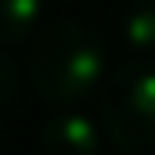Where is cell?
<instances>
[{
  "label": "cell",
  "instance_id": "6da1fadb",
  "mask_svg": "<svg viewBox=\"0 0 155 155\" xmlns=\"http://www.w3.org/2000/svg\"><path fill=\"white\" fill-rule=\"evenodd\" d=\"M105 79V47L79 22H54L29 43V83L47 105H76Z\"/></svg>",
  "mask_w": 155,
  "mask_h": 155
},
{
  "label": "cell",
  "instance_id": "7a4b0ae2",
  "mask_svg": "<svg viewBox=\"0 0 155 155\" xmlns=\"http://www.w3.org/2000/svg\"><path fill=\"white\" fill-rule=\"evenodd\" d=\"M97 123L119 148L155 141V69L141 61L119 65L97 97Z\"/></svg>",
  "mask_w": 155,
  "mask_h": 155
},
{
  "label": "cell",
  "instance_id": "3957f363",
  "mask_svg": "<svg viewBox=\"0 0 155 155\" xmlns=\"http://www.w3.org/2000/svg\"><path fill=\"white\" fill-rule=\"evenodd\" d=\"M40 155H101V130L79 112H58L40 130Z\"/></svg>",
  "mask_w": 155,
  "mask_h": 155
},
{
  "label": "cell",
  "instance_id": "277c9868",
  "mask_svg": "<svg viewBox=\"0 0 155 155\" xmlns=\"http://www.w3.org/2000/svg\"><path fill=\"white\" fill-rule=\"evenodd\" d=\"M119 33L126 47L152 51L155 47V0H130L119 15Z\"/></svg>",
  "mask_w": 155,
  "mask_h": 155
},
{
  "label": "cell",
  "instance_id": "5b68a950",
  "mask_svg": "<svg viewBox=\"0 0 155 155\" xmlns=\"http://www.w3.org/2000/svg\"><path fill=\"white\" fill-rule=\"evenodd\" d=\"M43 0H0V43H22L33 36Z\"/></svg>",
  "mask_w": 155,
  "mask_h": 155
},
{
  "label": "cell",
  "instance_id": "8992f818",
  "mask_svg": "<svg viewBox=\"0 0 155 155\" xmlns=\"http://www.w3.org/2000/svg\"><path fill=\"white\" fill-rule=\"evenodd\" d=\"M18 90H22V69H18V61L11 54L0 51V108L15 105Z\"/></svg>",
  "mask_w": 155,
  "mask_h": 155
}]
</instances>
